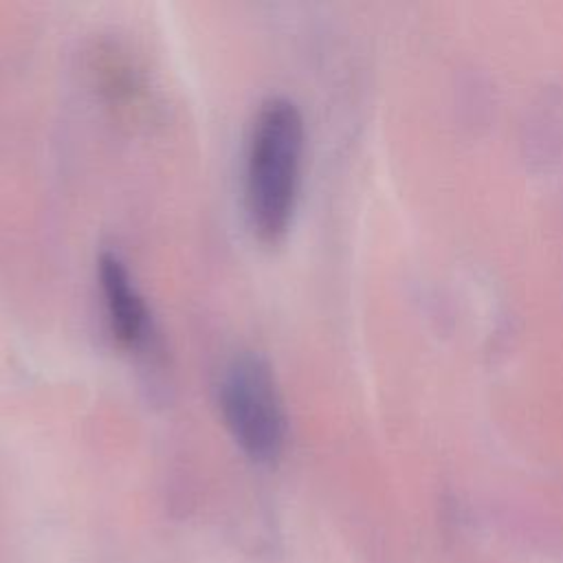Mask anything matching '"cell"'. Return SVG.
<instances>
[{
	"mask_svg": "<svg viewBox=\"0 0 563 563\" xmlns=\"http://www.w3.org/2000/svg\"><path fill=\"white\" fill-rule=\"evenodd\" d=\"M303 158V117L288 97L266 99L253 121L244 198L255 235L275 244L290 227Z\"/></svg>",
	"mask_w": 563,
	"mask_h": 563,
	"instance_id": "6da1fadb",
	"label": "cell"
},
{
	"mask_svg": "<svg viewBox=\"0 0 563 563\" xmlns=\"http://www.w3.org/2000/svg\"><path fill=\"white\" fill-rule=\"evenodd\" d=\"M218 402L235 444L257 464H275L286 446L288 416L277 376L260 354L231 358L220 376Z\"/></svg>",
	"mask_w": 563,
	"mask_h": 563,
	"instance_id": "7a4b0ae2",
	"label": "cell"
},
{
	"mask_svg": "<svg viewBox=\"0 0 563 563\" xmlns=\"http://www.w3.org/2000/svg\"><path fill=\"white\" fill-rule=\"evenodd\" d=\"M99 286L112 336L123 347H139L150 328L147 306L130 275V268L112 251H103L99 257Z\"/></svg>",
	"mask_w": 563,
	"mask_h": 563,
	"instance_id": "3957f363",
	"label": "cell"
}]
</instances>
